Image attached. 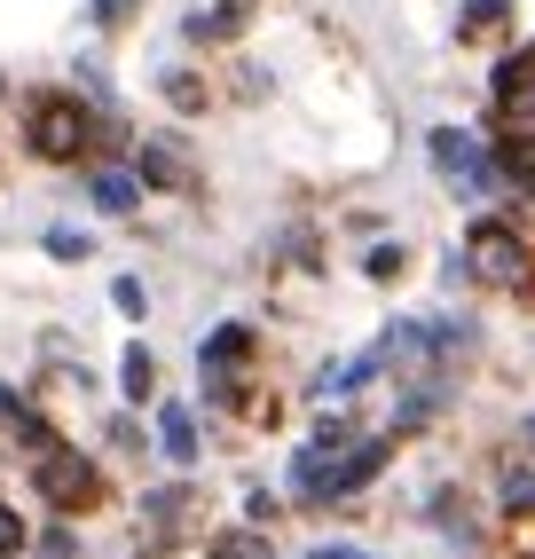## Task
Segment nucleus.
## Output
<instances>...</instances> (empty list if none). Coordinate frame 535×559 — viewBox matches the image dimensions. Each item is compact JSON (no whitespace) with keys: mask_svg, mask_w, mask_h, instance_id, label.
I'll use <instances>...</instances> for the list:
<instances>
[{"mask_svg":"<svg viewBox=\"0 0 535 559\" xmlns=\"http://www.w3.org/2000/svg\"><path fill=\"white\" fill-rule=\"evenodd\" d=\"M40 489H48L56 504H95V473H87L80 457L48 450V457H40Z\"/></svg>","mask_w":535,"mask_h":559,"instance_id":"7ed1b4c3","label":"nucleus"},{"mask_svg":"<svg viewBox=\"0 0 535 559\" xmlns=\"http://www.w3.org/2000/svg\"><path fill=\"white\" fill-rule=\"evenodd\" d=\"M473 276H488V284H535V260H527L520 237H504L496 221H480V229H473Z\"/></svg>","mask_w":535,"mask_h":559,"instance_id":"f03ea898","label":"nucleus"},{"mask_svg":"<svg viewBox=\"0 0 535 559\" xmlns=\"http://www.w3.org/2000/svg\"><path fill=\"white\" fill-rule=\"evenodd\" d=\"M87 142H95V119L71 95H40V103H32V151H40V158H80Z\"/></svg>","mask_w":535,"mask_h":559,"instance_id":"f257e3e1","label":"nucleus"},{"mask_svg":"<svg viewBox=\"0 0 535 559\" xmlns=\"http://www.w3.org/2000/svg\"><path fill=\"white\" fill-rule=\"evenodd\" d=\"M158 441H166V457H174V465L198 457V426H189V409H166V418H158Z\"/></svg>","mask_w":535,"mask_h":559,"instance_id":"20e7f679","label":"nucleus"},{"mask_svg":"<svg viewBox=\"0 0 535 559\" xmlns=\"http://www.w3.org/2000/svg\"><path fill=\"white\" fill-rule=\"evenodd\" d=\"M316 559H370V551H316Z\"/></svg>","mask_w":535,"mask_h":559,"instance_id":"ddd939ff","label":"nucleus"},{"mask_svg":"<svg viewBox=\"0 0 535 559\" xmlns=\"http://www.w3.org/2000/svg\"><path fill=\"white\" fill-rule=\"evenodd\" d=\"M127 394H150V355H142V347L127 355Z\"/></svg>","mask_w":535,"mask_h":559,"instance_id":"9d476101","label":"nucleus"},{"mask_svg":"<svg viewBox=\"0 0 535 559\" xmlns=\"http://www.w3.org/2000/svg\"><path fill=\"white\" fill-rule=\"evenodd\" d=\"M127 9H134V0H95V16H103V24H127Z\"/></svg>","mask_w":535,"mask_h":559,"instance_id":"f8f14e48","label":"nucleus"},{"mask_svg":"<svg viewBox=\"0 0 535 559\" xmlns=\"http://www.w3.org/2000/svg\"><path fill=\"white\" fill-rule=\"evenodd\" d=\"M213 559H260V544H245V536H228V544H221Z\"/></svg>","mask_w":535,"mask_h":559,"instance_id":"9b49d317","label":"nucleus"},{"mask_svg":"<svg viewBox=\"0 0 535 559\" xmlns=\"http://www.w3.org/2000/svg\"><path fill=\"white\" fill-rule=\"evenodd\" d=\"M95 205L103 213H134V174H95Z\"/></svg>","mask_w":535,"mask_h":559,"instance_id":"423d86ee","label":"nucleus"},{"mask_svg":"<svg viewBox=\"0 0 535 559\" xmlns=\"http://www.w3.org/2000/svg\"><path fill=\"white\" fill-rule=\"evenodd\" d=\"M433 158L449 174H480V151H473V134H433Z\"/></svg>","mask_w":535,"mask_h":559,"instance_id":"39448f33","label":"nucleus"},{"mask_svg":"<svg viewBox=\"0 0 535 559\" xmlns=\"http://www.w3.org/2000/svg\"><path fill=\"white\" fill-rule=\"evenodd\" d=\"M504 504H512V512H535V465L504 473Z\"/></svg>","mask_w":535,"mask_h":559,"instance_id":"0eeeda50","label":"nucleus"},{"mask_svg":"<svg viewBox=\"0 0 535 559\" xmlns=\"http://www.w3.org/2000/svg\"><path fill=\"white\" fill-rule=\"evenodd\" d=\"M142 174H150V181H181V158H174V151H150Z\"/></svg>","mask_w":535,"mask_h":559,"instance_id":"6e6552de","label":"nucleus"},{"mask_svg":"<svg viewBox=\"0 0 535 559\" xmlns=\"http://www.w3.org/2000/svg\"><path fill=\"white\" fill-rule=\"evenodd\" d=\"M16 551H24V520L0 512V559H16Z\"/></svg>","mask_w":535,"mask_h":559,"instance_id":"1a4fd4ad","label":"nucleus"}]
</instances>
